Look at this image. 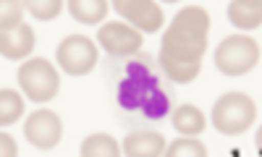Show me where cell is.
Returning <instances> with one entry per match:
<instances>
[{
  "label": "cell",
  "instance_id": "obj_1",
  "mask_svg": "<svg viewBox=\"0 0 262 157\" xmlns=\"http://www.w3.org/2000/svg\"><path fill=\"white\" fill-rule=\"evenodd\" d=\"M102 79L111 92L113 113L118 123L131 128H149L160 123L173 110V81L163 74L158 58L139 50L126 58H102Z\"/></svg>",
  "mask_w": 262,
  "mask_h": 157
},
{
  "label": "cell",
  "instance_id": "obj_2",
  "mask_svg": "<svg viewBox=\"0 0 262 157\" xmlns=\"http://www.w3.org/2000/svg\"><path fill=\"white\" fill-rule=\"evenodd\" d=\"M210 16L200 6H186L165 29L158 63L173 84H191L202 71V55L207 50Z\"/></svg>",
  "mask_w": 262,
  "mask_h": 157
},
{
  "label": "cell",
  "instance_id": "obj_3",
  "mask_svg": "<svg viewBox=\"0 0 262 157\" xmlns=\"http://www.w3.org/2000/svg\"><path fill=\"white\" fill-rule=\"evenodd\" d=\"M257 118L254 100L244 92H228L212 105V126L226 133V137H236L244 133Z\"/></svg>",
  "mask_w": 262,
  "mask_h": 157
},
{
  "label": "cell",
  "instance_id": "obj_4",
  "mask_svg": "<svg viewBox=\"0 0 262 157\" xmlns=\"http://www.w3.org/2000/svg\"><path fill=\"white\" fill-rule=\"evenodd\" d=\"M259 63V44L252 37L233 34L215 48V69L223 76H244Z\"/></svg>",
  "mask_w": 262,
  "mask_h": 157
},
{
  "label": "cell",
  "instance_id": "obj_5",
  "mask_svg": "<svg viewBox=\"0 0 262 157\" xmlns=\"http://www.w3.org/2000/svg\"><path fill=\"white\" fill-rule=\"evenodd\" d=\"M18 86L32 102H48L58 95L60 76L48 58H29L18 69Z\"/></svg>",
  "mask_w": 262,
  "mask_h": 157
},
{
  "label": "cell",
  "instance_id": "obj_6",
  "mask_svg": "<svg viewBox=\"0 0 262 157\" xmlns=\"http://www.w3.org/2000/svg\"><path fill=\"white\" fill-rule=\"evenodd\" d=\"M58 65L69 76H86L97 63V44L84 34H69L58 44Z\"/></svg>",
  "mask_w": 262,
  "mask_h": 157
},
{
  "label": "cell",
  "instance_id": "obj_7",
  "mask_svg": "<svg viewBox=\"0 0 262 157\" xmlns=\"http://www.w3.org/2000/svg\"><path fill=\"white\" fill-rule=\"evenodd\" d=\"M97 42L100 48L105 50V55L111 58H126V55H134L142 50V34L123 24V21H111L97 32Z\"/></svg>",
  "mask_w": 262,
  "mask_h": 157
},
{
  "label": "cell",
  "instance_id": "obj_8",
  "mask_svg": "<svg viewBox=\"0 0 262 157\" xmlns=\"http://www.w3.org/2000/svg\"><path fill=\"white\" fill-rule=\"evenodd\" d=\"M24 137L34 149L48 152L63 139V123L53 110H34L24 123Z\"/></svg>",
  "mask_w": 262,
  "mask_h": 157
},
{
  "label": "cell",
  "instance_id": "obj_9",
  "mask_svg": "<svg viewBox=\"0 0 262 157\" xmlns=\"http://www.w3.org/2000/svg\"><path fill=\"white\" fill-rule=\"evenodd\" d=\"M116 13L128 21V27H134L139 34H152L163 27V8L152 0H116L113 3Z\"/></svg>",
  "mask_w": 262,
  "mask_h": 157
},
{
  "label": "cell",
  "instance_id": "obj_10",
  "mask_svg": "<svg viewBox=\"0 0 262 157\" xmlns=\"http://www.w3.org/2000/svg\"><path fill=\"white\" fill-rule=\"evenodd\" d=\"M165 137L152 128H131L123 139L121 154L126 157H163L165 154Z\"/></svg>",
  "mask_w": 262,
  "mask_h": 157
},
{
  "label": "cell",
  "instance_id": "obj_11",
  "mask_svg": "<svg viewBox=\"0 0 262 157\" xmlns=\"http://www.w3.org/2000/svg\"><path fill=\"white\" fill-rule=\"evenodd\" d=\"M34 29L29 24H21L11 32H0V55L8 60H21L34 50Z\"/></svg>",
  "mask_w": 262,
  "mask_h": 157
},
{
  "label": "cell",
  "instance_id": "obj_12",
  "mask_svg": "<svg viewBox=\"0 0 262 157\" xmlns=\"http://www.w3.org/2000/svg\"><path fill=\"white\" fill-rule=\"evenodd\" d=\"M170 123L173 128H176L179 133H184V137H196V133H202L207 121H205V113L200 107L194 105H179L170 110Z\"/></svg>",
  "mask_w": 262,
  "mask_h": 157
},
{
  "label": "cell",
  "instance_id": "obj_13",
  "mask_svg": "<svg viewBox=\"0 0 262 157\" xmlns=\"http://www.w3.org/2000/svg\"><path fill=\"white\" fill-rule=\"evenodd\" d=\"M228 21L236 29H257L262 24L259 0H233L228 6Z\"/></svg>",
  "mask_w": 262,
  "mask_h": 157
},
{
  "label": "cell",
  "instance_id": "obj_14",
  "mask_svg": "<svg viewBox=\"0 0 262 157\" xmlns=\"http://www.w3.org/2000/svg\"><path fill=\"white\" fill-rule=\"evenodd\" d=\"M69 13L79 21V24H100L107 16V3L105 0H71Z\"/></svg>",
  "mask_w": 262,
  "mask_h": 157
},
{
  "label": "cell",
  "instance_id": "obj_15",
  "mask_svg": "<svg viewBox=\"0 0 262 157\" xmlns=\"http://www.w3.org/2000/svg\"><path fill=\"white\" fill-rule=\"evenodd\" d=\"M81 157H118L121 147L116 144V139L111 133H92L81 142Z\"/></svg>",
  "mask_w": 262,
  "mask_h": 157
},
{
  "label": "cell",
  "instance_id": "obj_16",
  "mask_svg": "<svg viewBox=\"0 0 262 157\" xmlns=\"http://www.w3.org/2000/svg\"><path fill=\"white\" fill-rule=\"evenodd\" d=\"M24 113V100L16 89H3L0 92V123L3 126H11L21 118Z\"/></svg>",
  "mask_w": 262,
  "mask_h": 157
},
{
  "label": "cell",
  "instance_id": "obj_17",
  "mask_svg": "<svg viewBox=\"0 0 262 157\" xmlns=\"http://www.w3.org/2000/svg\"><path fill=\"white\" fill-rule=\"evenodd\" d=\"M165 154L168 157H207V147L191 137H184V139L170 142L165 147Z\"/></svg>",
  "mask_w": 262,
  "mask_h": 157
},
{
  "label": "cell",
  "instance_id": "obj_18",
  "mask_svg": "<svg viewBox=\"0 0 262 157\" xmlns=\"http://www.w3.org/2000/svg\"><path fill=\"white\" fill-rule=\"evenodd\" d=\"M27 11L34 18H39V21H53L63 11V3H60V0H45V3H42V0H29Z\"/></svg>",
  "mask_w": 262,
  "mask_h": 157
},
{
  "label": "cell",
  "instance_id": "obj_19",
  "mask_svg": "<svg viewBox=\"0 0 262 157\" xmlns=\"http://www.w3.org/2000/svg\"><path fill=\"white\" fill-rule=\"evenodd\" d=\"M24 3H3V16H0V32H11L16 27H21L24 21H21V16H24Z\"/></svg>",
  "mask_w": 262,
  "mask_h": 157
},
{
  "label": "cell",
  "instance_id": "obj_20",
  "mask_svg": "<svg viewBox=\"0 0 262 157\" xmlns=\"http://www.w3.org/2000/svg\"><path fill=\"white\" fill-rule=\"evenodd\" d=\"M0 152H3V157H6V154H8V157H13V154H16V144H13V139L8 137L6 131L0 133Z\"/></svg>",
  "mask_w": 262,
  "mask_h": 157
}]
</instances>
